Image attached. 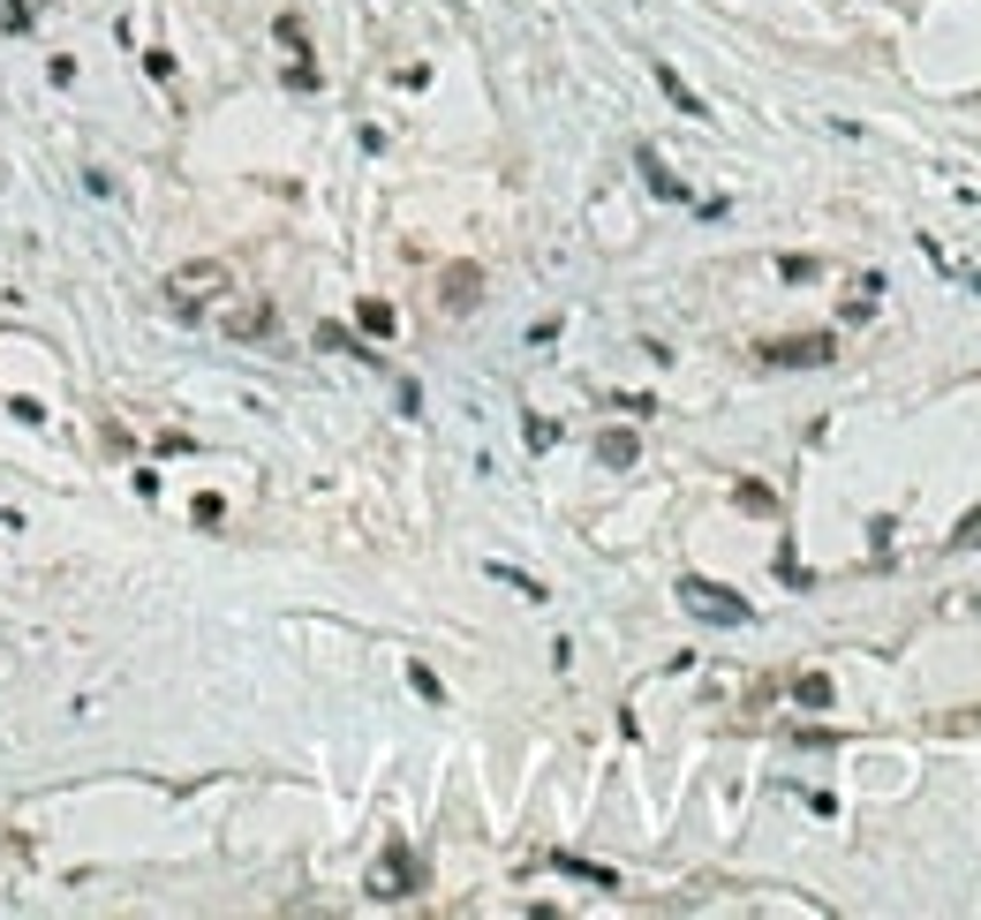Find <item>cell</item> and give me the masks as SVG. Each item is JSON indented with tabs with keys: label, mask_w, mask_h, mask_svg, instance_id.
I'll list each match as a JSON object with an SVG mask.
<instances>
[{
	"label": "cell",
	"mask_w": 981,
	"mask_h": 920,
	"mask_svg": "<svg viewBox=\"0 0 981 920\" xmlns=\"http://www.w3.org/2000/svg\"><path fill=\"white\" fill-rule=\"evenodd\" d=\"M679 604H687V618H702V626H748V618H755L748 597H732V589L710 582V574H687V582H679Z\"/></svg>",
	"instance_id": "cell-1"
},
{
	"label": "cell",
	"mask_w": 981,
	"mask_h": 920,
	"mask_svg": "<svg viewBox=\"0 0 981 920\" xmlns=\"http://www.w3.org/2000/svg\"><path fill=\"white\" fill-rule=\"evenodd\" d=\"M838 355V332H793V340H763L755 362L763 370H823Z\"/></svg>",
	"instance_id": "cell-2"
},
{
	"label": "cell",
	"mask_w": 981,
	"mask_h": 920,
	"mask_svg": "<svg viewBox=\"0 0 981 920\" xmlns=\"http://www.w3.org/2000/svg\"><path fill=\"white\" fill-rule=\"evenodd\" d=\"M416 891H423V860H416L408 838H393L370 868V898H416Z\"/></svg>",
	"instance_id": "cell-3"
},
{
	"label": "cell",
	"mask_w": 981,
	"mask_h": 920,
	"mask_svg": "<svg viewBox=\"0 0 981 920\" xmlns=\"http://www.w3.org/2000/svg\"><path fill=\"white\" fill-rule=\"evenodd\" d=\"M227 295V265H181L174 280H166V303L181 309V317H196L204 303H219Z\"/></svg>",
	"instance_id": "cell-4"
},
{
	"label": "cell",
	"mask_w": 981,
	"mask_h": 920,
	"mask_svg": "<svg viewBox=\"0 0 981 920\" xmlns=\"http://www.w3.org/2000/svg\"><path fill=\"white\" fill-rule=\"evenodd\" d=\"M476 303H484V272H476V265H454V272L438 280V309H446V317H469Z\"/></svg>",
	"instance_id": "cell-5"
},
{
	"label": "cell",
	"mask_w": 981,
	"mask_h": 920,
	"mask_svg": "<svg viewBox=\"0 0 981 920\" xmlns=\"http://www.w3.org/2000/svg\"><path fill=\"white\" fill-rule=\"evenodd\" d=\"M272 324H280V309H272V303H234V309H219V332H227V340H265Z\"/></svg>",
	"instance_id": "cell-6"
},
{
	"label": "cell",
	"mask_w": 981,
	"mask_h": 920,
	"mask_svg": "<svg viewBox=\"0 0 981 920\" xmlns=\"http://www.w3.org/2000/svg\"><path fill=\"white\" fill-rule=\"evenodd\" d=\"M657 84H664V99H672V106H679V114H695V122H702V114H710V106H702V99H695V84H687V76H679V68H672V61H657Z\"/></svg>",
	"instance_id": "cell-7"
},
{
	"label": "cell",
	"mask_w": 981,
	"mask_h": 920,
	"mask_svg": "<svg viewBox=\"0 0 981 920\" xmlns=\"http://www.w3.org/2000/svg\"><path fill=\"white\" fill-rule=\"evenodd\" d=\"M597 460H604V468H635V460H642V438H635V431H604V438H597Z\"/></svg>",
	"instance_id": "cell-8"
},
{
	"label": "cell",
	"mask_w": 981,
	"mask_h": 920,
	"mask_svg": "<svg viewBox=\"0 0 981 920\" xmlns=\"http://www.w3.org/2000/svg\"><path fill=\"white\" fill-rule=\"evenodd\" d=\"M635 166H642V181H650L657 196H672V204H687V181H679V174H672V166H664V158H657V152H642V158H635Z\"/></svg>",
	"instance_id": "cell-9"
},
{
	"label": "cell",
	"mask_w": 981,
	"mask_h": 920,
	"mask_svg": "<svg viewBox=\"0 0 981 920\" xmlns=\"http://www.w3.org/2000/svg\"><path fill=\"white\" fill-rule=\"evenodd\" d=\"M551 868H559V876H582V883H597V891H620V876L597 868V860H582V853H551Z\"/></svg>",
	"instance_id": "cell-10"
},
{
	"label": "cell",
	"mask_w": 981,
	"mask_h": 920,
	"mask_svg": "<svg viewBox=\"0 0 981 920\" xmlns=\"http://www.w3.org/2000/svg\"><path fill=\"white\" fill-rule=\"evenodd\" d=\"M355 324H362L370 340H393V332H400V317H393V303H378V295H370V303H355Z\"/></svg>",
	"instance_id": "cell-11"
},
{
	"label": "cell",
	"mask_w": 981,
	"mask_h": 920,
	"mask_svg": "<svg viewBox=\"0 0 981 920\" xmlns=\"http://www.w3.org/2000/svg\"><path fill=\"white\" fill-rule=\"evenodd\" d=\"M793 694H801L808 710H830V679H823V672H801V679H793Z\"/></svg>",
	"instance_id": "cell-12"
},
{
	"label": "cell",
	"mask_w": 981,
	"mask_h": 920,
	"mask_svg": "<svg viewBox=\"0 0 981 920\" xmlns=\"http://www.w3.org/2000/svg\"><path fill=\"white\" fill-rule=\"evenodd\" d=\"M408 687H416L423 702H446V687H438V672H431V664H408Z\"/></svg>",
	"instance_id": "cell-13"
},
{
	"label": "cell",
	"mask_w": 981,
	"mask_h": 920,
	"mask_svg": "<svg viewBox=\"0 0 981 920\" xmlns=\"http://www.w3.org/2000/svg\"><path fill=\"white\" fill-rule=\"evenodd\" d=\"M318 347H332V355H362V347H355V332H347V324H318Z\"/></svg>",
	"instance_id": "cell-14"
},
{
	"label": "cell",
	"mask_w": 981,
	"mask_h": 920,
	"mask_svg": "<svg viewBox=\"0 0 981 920\" xmlns=\"http://www.w3.org/2000/svg\"><path fill=\"white\" fill-rule=\"evenodd\" d=\"M732 498H740V506H748V513H778V498H770V490H763V483H740V490H732Z\"/></svg>",
	"instance_id": "cell-15"
},
{
	"label": "cell",
	"mask_w": 981,
	"mask_h": 920,
	"mask_svg": "<svg viewBox=\"0 0 981 920\" xmlns=\"http://www.w3.org/2000/svg\"><path fill=\"white\" fill-rule=\"evenodd\" d=\"M974 544H981V506L959 521V528H952V551H974Z\"/></svg>",
	"instance_id": "cell-16"
},
{
	"label": "cell",
	"mask_w": 981,
	"mask_h": 920,
	"mask_svg": "<svg viewBox=\"0 0 981 920\" xmlns=\"http://www.w3.org/2000/svg\"><path fill=\"white\" fill-rule=\"evenodd\" d=\"M944 732H952V740H967V732H981V710H952V717H944Z\"/></svg>",
	"instance_id": "cell-17"
}]
</instances>
